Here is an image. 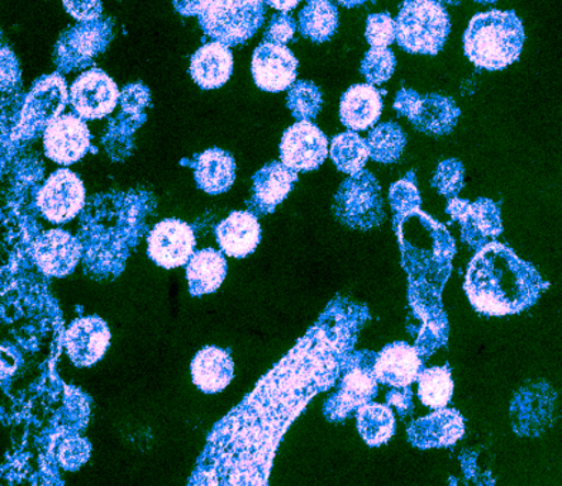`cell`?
<instances>
[{"mask_svg":"<svg viewBox=\"0 0 562 486\" xmlns=\"http://www.w3.org/2000/svg\"><path fill=\"white\" fill-rule=\"evenodd\" d=\"M123 112L128 114H142L143 109L150 102L149 90L143 84H131L121 93Z\"/></svg>","mask_w":562,"mask_h":486,"instance_id":"cell-42","label":"cell"},{"mask_svg":"<svg viewBox=\"0 0 562 486\" xmlns=\"http://www.w3.org/2000/svg\"><path fill=\"white\" fill-rule=\"evenodd\" d=\"M549 287L535 265L497 241L488 242L475 252L464 281L471 306L490 317L522 313L535 306Z\"/></svg>","mask_w":562,"mask_h":486,"instance_id":"cell-2","label":"cell"},{"mask_svg":"<svg viewBox=\"0 0 562 486\" xmlns=\"http://www.w3.org/2000/svg\"><path fill=\"white\" fill-rule=\"evenodd\" d=\"M297 180V171L289 169L279 161L265 166L254 178L255 207L261 214L274 212V208L292 192Z\"/></svg>","mask_w":562,"mask_h":486,"instance_id":"cell-26","label":"cell"},{"mask_svg":"<svg viewBox=\"0 0 562 486\" xmlns=\"http://www.w3.org/2000/svg\"><path fill=\"white\" fill-rule=\"evenodd\" d=\"M335 212L338 221L351 228L379 226L384 218L383 199L378 179L361 170L342 181L336 194Z\"/></svg>","mask_w":562,"mask_h":486,"instance_id":"cell-8","label":"cell"},{"mask_svg":"<svg viewBox=\"0 0 562 486\" xmlns=\"http://www.w3.org/2000/svg\"><path fill=\"white\" fill-rule=\"evenodd\" d=\"M383 99L373 84H355L341 97L340 121L352 132L367 131L380 121Z\"/></svg>","mask_w":562,"mask_h":486,"instance_id":"cell-23","label":"cell"},{"mask_svg":"<svg viewBox=\"0 0 562 486\" xmlns=\"http://www.w3.org/2000/svg\"><path fill=\"white\" fill-rule=\"evenodd\" d=\"M64 7L79 22L94 21L102 14L100 0H64Z\"/></svg>","mask_w":562,"mask_h":486,"instance_id":"cell-43","label":"cell"},{"mask_svg":"<svg viewBox=\"0 0 562 486\" xmlns=\"http://www.w3.org/2000/svg\"><path fill=\"white\" fill-rule=\"evenodd\" d=\"M193 166L199 188L206 193H225L235 183V159L225 150L209 149L196 157Z\"/></svg>","mask_w":562,"mask_h":486,"instance_id":"cell-29","label":"cell"},{"mask_svg":"<svg viewBox=\"0 0 562 486\" xmlns=\"http://www.w3.org/2000/svg\"><path fill=\"white\" fill-rule=\"evenodd\" d=\"M328 156V139L314 123L299 121L284 132L280 143L281 163L294 171L318 169Z\"/></svg>","mask_w":562,"mask_h":486,"instance_id":"cell-12","label":"cell"},{"mask_svg":"<svg viewBox=\"0 0 562 486\" xmlns=\"http://www.w3.org/2000/svg\"><path fill=\"white\" fill-rule=\"evenodd\" d=\"M526 32L513 11L475 14L464 33V52L479 69L503 70L520 59Z\"/></svg>","mask_w":562,"mask_h":486,"instance_id":"cell-4","label":"cell"},{"mask_svg":"<svg viewBox=\"0 0 562 486\" xmlns=\"http://www.w3.org/2000/svg\"><path fill=\"white\" fill-rule=\"evenodd\" d=\"M366 39L370 46L387 47L395 41V21L390 13H375L367 18Z\"/></svg>","mask_w":562,"mask_h":486,"instance_id":"cell-40","label":"cell"},{"mask_svg":"<svg viewBox=\"0 0 562 486\" xmlns=\"http://www.w3.org/2000/svg\"><path fill=\"white\" fill-rule=\"evenodd\" d=\"M66 102H68V90L59 74L37 80L23 109L19 135L29 137L40 133L43 127L59 116L66 108Z\"/></svg>","mask_w":562,"mask_h":486,"instance_id":"cell-13","label":"cell"},{"mask_svg":"<svg viewBox=\"0 0 562 486\" xmlns=\"http://www.w3.org/2000/svg\"><path fill=\"white\" fill-rule=\"evenodd\" d=\"M176 11L183 16H198L202 11L203 0H173Z\"/></svg>","mask_w":562,"mask_h":486,"instance_id":"cell-46","label":"cell"},{"mask_svg":"<svg viewBox=\"0 0 562 486\" xmlns=\"http://www.w3.org/2000/svg\"><path fill=\"white\" fill-rule=\"evenodd\" d=\"M417 381L418 398L426 407L440 409L449 405L454 393V381L449 365L423 370Z\"/></svg>","mask_w":562,"mask_h":486,"instance_id":"cell-34","label":"cell"},{"mask_svg":"<svg viewBox=\"0 0 562 486\" xmlns=\"http://www.w3.org/2000/svg\"><path fill=\"white\" fill-rule=\"evenodd\" d=\"M424 362L414 346L404 341L393 342L375 355L373 374L379 383L390 387H412L424 370Z\"/></svg>","mask_w":562,"mask_h":486,"instance_id":"cell-19","label":"cell"},{"mask_svg":"<svg viewBox=\"0 0 562 486\" xmlns=\"http://www.w3.org/2000/svg\"><path fill=\"white\" fill-rule=\"evenodd\" d=\"M295 33V22L288 12L276 13L265 33V41L285 45L293 39Z\"/></svg>","mask_w":562,"mask_h":486,"instance_id":"cell-41","label":"cell"},{"mask_svg":"<svg viewBox=\"0 0 562 486\" xmlns=\"http://www.w3.org/2000/svg\"><path fill=\"white\" fill-rule=\"evenodd\" d=\"M112 41V23L94 19L69 29L57 42L55 61L61 71H74L92 64Z\"/></svg>","mask_w":562,"mask_h":486,"instance_id":"cell-9","label":"cell"},{"mask_svg":"<svg viewBox=\"0 0 562 486\" xmlns=\"http://www.w3.org/2000/svg\"><path fill=\"white\" fill-rule=\"evenodd\" d=\"M300 2H302V0H266V3L280 12L293 11L294 8H297Z\"/></svg>","mask_w":562,"mask_h":486,"instance_id":"cell-48","label":"cell"},{"mask_svg":"<svg viewBox=\"0 0 562 486\" xmlns=\"http://www.w3.org/2000/svg\"><path fill=\"white\" fill-rule=\"evenodd\" d=\"M395 56L385 47H371L361 61V74L371 84H383L392 79L395 70Z\"/></svg>","mask_w":562,"mask_h":486,"instance_id":"cell-37","label":"cell"},{"mask_svg":"<svg viewBox=\"0 0 562 486\" xmlns=\"http://www.w3.org/2000/svg\"><path fill=\"white\" fill-rule=\"evenodd\" d=\"M366 143L371 159L379 163H394L406 149L407 136L397 123L387 122L375 126Z\"/></svg>","mask_w":562,"mask_h":486,"instance_id":"cell-33","label":"cell"},{"mask_svg":"<svg viewBox=\"0 0 562 486\" xmlns=\"http://www.w3.org/2000/svg\"><path fill=\"white\" fill-rule=\"evenodd\" d=\"M121 98L117 84L103 70L93 69L80 75L71 84V108L83 121H98L109 116Z\"/></svg>","mask_w":562,"mask_h":486,"instance_id":"cell-11","label":"cell"},{"mask_svg":"<svg viewBox=\"0 0 562 486\" xmlns=\"http://www.w3.org/2000/svg\"><path fill=\"white\" fill-rule=\"evenodd\" d=\"M337 2L342 4L345 8H356L363 4L366 0H337Z\"/></svg>","mask_w":562,"mask_h":486,"instance_id":"cell-49","label":"cell"},{"mask_svg":"<svg viewBox=\"0 0 562 486\" xmlns=\"http://www.w3.org/2000/svg\"><path fill=\"white\" fill-rule=\"evenodd\" d=\"M441 297V290L408 284L409 307L413 316L422 321L414 348L424 361L449 340V320Z\"/></svg>","mask_w":562,"mask_h":486,"instance_id":"cell-10","label":"cell"},{"mask_svg":"<svg viewBox=\"0 0 562 486\" xmlns=\"http://www.w3.org/2000/svg\"><path fill=\"white\" fill-rule=\"evenodd\" d=\"M469 202L463 199L452 197L449 199V206L446 208V213L449 214L452 222H460V218L464 216Z\"/></svg>","mask_w":562,"mask_h":486,"instance_id":"cell-47","label":"cell"},{"mask_svg":"<svg viewBox=\"0 0 562 486\" xmlns=\"http://www.w3.org/2000/svg\"><path fill=\"white\" fill-rule=\"evenodd\" d=\"M460 114V109L457 108L454 100L432 93L418 100L408 121L417 131L427 133V135L446 136L456 127Z\"/></svg>","mask_w":562,"mask_h":486,"instance_id":"cell-27","label":"cell"},{"mask_svg":"<svg viewBox=\"0 0 562 486\" xmlns=\"http://www.w3.org/2000/svg\"><path fill=\"white\" fill-rule=\"evenodd\" d=\"M461 240L479 250L503 235L502 213L497 204L488 199L469 203L464 216L460 218Z\"/></svg>","mask_w":562,"mask_h":486,"instance_id":"cell-22","label":"cell"},{"mask_svg":"<svg viewBox=\"0 0 562 486\" xmlns=\"http://www.w3.org/2000/svg\"><path fill=\"white\" fill-rule=\"evenodd\" d=\"M420 98V94H418L416 90L403 88L397 93V97H395L394 109L400 116L409 117V114L414 112Z\"/></svg>","mask_w":562,"mask_h":486,"instance_id":"cell-45","label":"cell"},{"mask_svg":"<svg viewBox=\"0 0 562 486\" xmlns=\"http://www.w3.org/2000/svg\"><path fill=\"white\" fill-rule=\"evenodd\" d=\"M375 355L378 352L352 350L346 357L337 393L324 405L328 421H345L361 405L373 402L379 393V381L373 374Z\"/></svg>","mask_w":562,"mask_h":486,"instance_id":"cell-7","label":"cell"},{"mask_svg":"<svg viewBox=\"0 0 562 486\" xmlns=\"http://www.w3.org/2000/svg\"><path fill=\"white\" fill-rule=\"evenodd\" d=\"M357 428L369 447L387 444L395 432V418L390 405L367 403L357 408Z\"/></svg>","mask_w":562,"mask_h":486,"instance_id":"cell-32","label":"cell"},{"mask_svg":"<svg viewBox=\"0 0 562 486\" xmlns=\"http://www.w3.org/2000/svg\"><path fill=\"white\" fill-rule=\"evenodd\" d=\"M111 342L108 324L98 317L79 318L70 324L65 336L70 360L79 366L93 365L106 352Z\"/></svg>","mask_w":562,"mask_h":486,"instance_id":"cell-20","label":"cell"},{"mask_svg":"<svg viewBox=\"0 0 562 486\" xmlns=\"http://www.w3.org/2000/svg\"><path fill=\"white\" fill-rule=\"evenodd\" d=\"M408 441L418 450L454 445L465 433L464 418L457 409L440 408L409 423Z\"/></svg>","mask_w":562,"mask_h":486,"instance_id":"cell-18","label":"cell"},{"mask_svg":"<svg viewBox=\"0 0 562 486\" xmlns=\"http://www.w3.org/2000/svg\"><path fill=\"white\" fill-rule=\"evenodd\" d=\"M393 226L408 284L445 290L456 256L454 238L422 207L394 214Z\"/></svg>","mask_w":562,"mask_h":486,"instance_id":"cell-3","label":"cell"},{"mask_svg":"<svg viewBox=\"0 0 562 486\" xmlns=\"http://www.w3.org/2000/svg\"><path fill=\"white\" fill-rule=\"evenodd\" d=\"M389 200L394 214L406 213L409 210L422 207V195L418 192L414 171H408L406 178L395 181L392 188H390Z\"/></svg>","mask_w":562,"mask_h":486,"instance_id":"cell-39","label":"cell"},{"mask_svg":"<svg viewBox=\"0 0 562 486\" xmlns=\"http://www.w3.org/2000/svg\"><path fill=\"white\" fill-rule=\"evenodd\" d=\"M217 241L227 256L245 259L259 246L261 228L256 214L235 212L217 226Z\"/></svg>","mask_w":562,"mask_h":486,"instance_id":"cell-24","label":"cell"},{"mask_svg":"<svg viewBox=\"0 0 562 486\" xmlns=\"http://www.w3.org/2000/svg\"><path fill=\"white\" fill-rule=\"evenodd\" d=\"M235 374L228 352L217 347H206L192 362L193 383L203 393L214 394L225 389Z\"/></svg>","mask_w":562,"mask_h":486,"instance_id":"cell-28","label":"cell"},{"mask_svg":"<svg viewBox=\"0 0 562 486\" xmlns=\"http://www.w3.org/2000/svg\"><path fill=\"white\" fill-rule=\"evenodd\" d=\"M323 97L321 89L307 80L293 83L288 97V108L297 121H312L321 113Z\"/></svg>","mask_w":562,"mask_h":486,"instance_id":"cell-36","label":"cell"},{"mask_svg":"<svg viewBox=\"0 0 562 486\" xmlns=\"http://www.w3.org/2000/svg\"><path fill=\"white\" fill-rule=\"evenodd\" d=\"M369 308L336 298L209 437L192 484L268 485L284 433L316 395L335 387Z\"/></svg>","mask_w":562,"mask_h":486,"instance_id":"cell-1","label":"cell"},{"mask_svg":"<svg viewBox=\"0 0 562 486\" xmlns=\"http://www.w3.org/2000/svg\"><path fill=\"white\" fill-rule=\"evenodd\" d=\"M83 204L82 180L68 169H60L52 174L37 194V206L43 216L54 223L71 221L78 216Z\"/></svg>","mask_w":562,"mask_h":486,"instance_id":"cell-14","label":"cell"},{"mask_svg":"<svg viewBox=\"0 0 562 486\" xmlns=\"http://www.w3.org/2000/svg\"><path fill=\"white\" fill-rule=\"evenodd\" d=\"M266 4V0H203L200 27L223 45H243L263 25Z\"/></svg>","mask_w":562,"mask_h":486,"instance_id":"cell-6","label":"cell"},{"mask_svg":"<svg viewBox=\"0 0 562 486\" xmlns=\"http://www.w3.org/2000/svg\"><path fill=\"white\" fill-rule=\"evenodd\" d=\"M450 32L449 12L438 0H404L395 19V41L408 54L437 55Z\"/></svg>","mask_w":562,"mask_h":486,"instance_id":"cell-5","label":"cell"},{"mask_svg":"<svg viewBox=\"0 0 562 486\" xmlns=\"http://www.w3.org/2000/svg\"><path fill=\"white\" fill-rule=\"evenodd\" d=\"M188 263L189 289L193 295L214 293L226 279L227 263L222 252L200 250L193 252Z\"/></svg>","mask_w":562,"mask_h":486,"instance_id":"cell-30","label":"cell"},{"mask_svg":"<svg viewBox=\"0 0 562 486\" xmlns=\"http://www.w3.org/2000/svg\"><path fill=\"white\" fill-rule=\"evenodd\" d=\"M432 188L447 199L457 197L464 185V166L460 160L449 159L438 165Z\"/></svg>","mask_w":562,"mask_h":486,"instance_id":"cell-38","label":"cell"},{"mask_svg":"<svg viewBox=\"0 0 562 486\" xmlns=\"http://www.w3.org/2000/svg\"><path fill=\"white\" fill-rule=\"evenodd\" d=\"M300 33L306 39L323 43L331 39L338 29V11L331 0H307L299 13Z\"/></svg>","mask_w":562,"mask_h":486,"instance_id":"cell-31","label":"cell"},{"mask_svg":"<svg viewBox=\"0 0 562 486\" xmlns=\"http://www.w3.org/2000/svg\"><path fill=\"white\" fill-rule=\"evenodd\" d=\"M194 247L196 237L193 228L175 218L156 224L149 236L150 259L165 269H176L188 263Z\"/></svg>","mask_w":562,"mask_h":486,"instance_id":"cell-17","label":"cell"},{"mask_svg":"<svg viewBox=\"0 0 562 486\" xmlns=\"http://www.w3.org/2000/svg\"><path fill=\"white\" fill-rule=\"evenodd\" d=\"M441 2H446L449 4H460L461 2H463V0H441Z\"/></svg>","mask_w":562,"mask_h":486,"instance_id":"cell-51","label":"cell"},{"mask_svg":"<svg viewBox=\"0 0 562 486\" xmlns=\"http://www.w3.org/2000/svg\"><path fill=\"white\" fill-rule=\"evenodd\" d=\"M330 157L337 169L346 174H356L364 169L370 159L369 147L363 137L349 131L333 137Z\"/></svg>","mask_w":562,"mask_h":486,"instance_id":"cell-35","label":"cell"},{"mask_svg":"<svg viewBox=\"0 0 562 486\" xmlns=\"http://www.w3.org/2000/svg\"><path fill=\"white\" fill-rule=\"evenodd\" d=\"M90 132L82 117L74 114L57 116L45 127L43 146L50 160L59 165H74L90 149Z\"/></svg>","mask_w":562,"mask_h":486,"instance_id":"cell-15","label":"cell"},{"mask_svg":"<svg viewBox=\"0 0 562 486\" xmlns=\"http://www.w3.org/2000/svg\"><path fill=\"white\" fill-rule=\"evenodd\" d=\"M475 2L481 3V4H490V3L497 2V0H475Z\"/></svg>","mask_w":562,"mask_h":486,"instance_id":"cell-50","label":"cell"},{"mask_svg":"<svg viewBox=\"0 0 562 486\" xmlns=\"http://www.w3.org/2000/svg\"><path fill=\"white\" fill-rule=\"evenodd\" d=\"M233 71V55L228 46L211 42L200 47L192 57L190 75L200 88L212 90L228 82Z\"/></svg>","mask_w":562,"mask_h":486,"instance_id":"cell-25","label":"cell"},{"mask_svg":"<svg viewBox=\"0 0 562 486\" xmlns=\"http://www.w3.org/2000/svg\"><path fill=\"white\" fill-rule=\"evenodd\" d=\"M299 61L293 52L278 43L263 42L254 54L251 74L265 92L280 93L297 79Z\"/></svg>","mask_w":562,"mask_h":486,"instance_id":"cell-16","label":"cell"},{"mask_svg":"<svg viewBox=\"0 0 562 486\" xmlns=\"http://www.w3.org/2000/svg\"><path fill=\"white\" fill-rule=\"evenodd\" d=\"M82 249L74 236L64 230L43 235L35 245V260L43 273L64 278L78 265Z\"/></svg>","mask_w":562,"mask_h":486,"instance_id":"cell-21","label":"cell"},{"mask_svg":"<svg viewBox=\"0 0 562 486\" xmlns=\"http://www.w3.org/2000/svg\"><path fill=\"white\" fill-rule=\"evenodd\" d=\"M387 403L397 408L400 417L406 418L409 414H413V389L404 387L390 391Z\"/></svg>","mask_w":562,"mask_h":486,"instance_id":"cell-44","label":"cell"}]
</instances>
